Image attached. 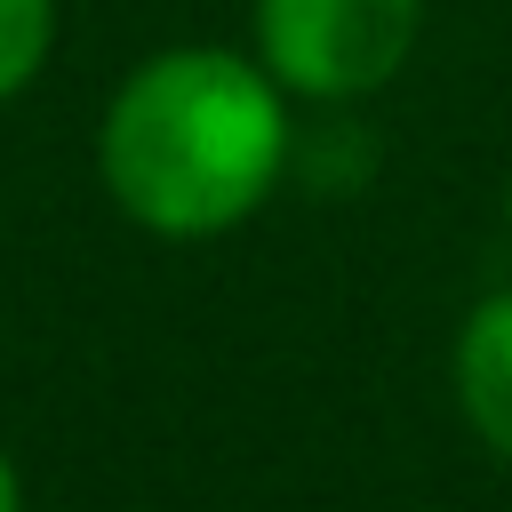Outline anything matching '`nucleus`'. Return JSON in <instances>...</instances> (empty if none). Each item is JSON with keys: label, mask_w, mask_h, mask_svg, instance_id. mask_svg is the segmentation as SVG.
<instances>
[{"label": "nucleus", "mask_w": 512, "mask_h": 512, "mask_svg": "<svg viewBox=\"0 0 512 512\" xmlns=\"http://www.w3.org/2000/svg\"><path fill=\"white\" fill-rule=\"evenodd\" d=\"M96 168L120 216L160 240L232 232L288 168V88L240 48H160L112 88Z\"/></svg>", "instance_id": "f257e3e1"}, {"label": "nucleus", "mask_w": 512, "mask_h": 512, "mask_svg": "<svg viewBox=\"0 0 512 512\" xmlns=\"http://www.w3.org/2000/svg\"><path fill=\"white\" fill-rule=\"evenodd\" d=\"M424 40V0H256V64L304 104L376 96Z\"/></svg>", "instance_id": "f03ea898"}, {"label": "nucleus", "mask_w": 512, "mask_h": 512, "mask_svg": "<svg viewBox=\"0 0 512 512\" xmlns=\"http://www.w3.org/2000/svg\"><path fill=\"white\" fill-rule=\"evenodd\" d=\"M448 384H456V408L480 432V448H496L512 464V288H496L464 312L456 352H448Z\"/></svg>", "instance_id": "7ed1b4c3"}, {"label": "nucleus", "mask_w": 512, "mask_h": 512, "mask_svg": "<svg viewBox=\"0 0 512 512\" xmlns=\"http://www.w3.org/2000/svg\"><path fill=\"white\" fill-rule=\"evenodd\" d=\"M56 48V0H0V104L40 80Z\"/></svg>", "instance_id": "20e7f679"}, {"label": "nucleus", "mask_w": 512, "mask_h": 512, "mask_svg": "<svg viewBox=\"0 0 512 512\" xmlns=\"http://www.w3.org/2000/svg\"><path fill=\"white\" fill-rule=\"evenodd\" d=\"M0 512H24V472H16L8 448H0Z\"/></svg>", "instance_id": "39448f33"}, {"label": "nucleus", "mask_w": 512, "mask_h": 512, "mask_svg": "<svg viewBox=\"0 0 512 512\" xmlns=\"http://www.w3.org/2000/svg\"><path fill=\"white\" fill-rule=\"evenodd\" d=\"M504 216H512V184H504Z\"/></svg>", "instance_id": "423d86ee"}]
</instances>
